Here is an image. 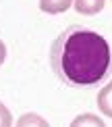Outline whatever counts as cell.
Listing matches in <instances>:
<instances>
[{"label":"cell","mask_w":112,"mask_h":127,"mask_svg":"<svg viewBox=\"0 0 112 127\" xmlns=\"http://www.w3.org/2000/svg\"><path fill=\"white\" fill-rule=\"evenodd\" d=\"M68 127H106V123L98 117V115L83 113V115H77V117L71 121Z\"/></svg>","instance_id":"5"},{"label":"cell","mask_w":112,"mask_h":127,"mask_svg":"<svg viewBox=\"0 0 112 127\" xmlns=\"http://www.w3.org/2000/svg\"><path fill=\"white\" fill-rule=\"evenodd\" d=\"M98 108H100V113L104 117L112 119V81H108L98 92Z\"/></svg>","instance_id":"2"},{"label":"cell","mask_w":112,"mask_h":127,"mask_svg":"<svg viewBox=\"0 0 112 127\" xmlns=\"http://www.w3.org/2000/svg\"><path fill=\"white\" fill-rule=\"evenodd\" d=\"M15 127H50V123L37 113H25L21 115Z\"/></svg>","instance_id":"6"},{"label":"cell","mask_w":112,"mask_h":127,"mask_svg":"<svg viewBox=\"0 0 112 127\" xmlns=\"http://www.w3.org/2000/svg\"><path fill=\"white\" fill-rule=\"evenodd\" d=\"M50 65L58 79L71 88L95 86L110 71V44L98 31L71 25L52 44Z\"/></svg>","instance_id":"1"},{"label":"cell","mask_w":112,"mask_h":127,"mask_svg":"<svg viewBox=\"0 0 112 127\" xmlns=\"http://www.w3.org/2000/svg\"><path fill=\"white\" fill-rule=\"evenodd\" d=\"M73 6L81 15H98L106 6V0H75Z\"/></svg>","instance_id":"4"},{"label":"cell","mask_w":112,"mask_h":127,"mask_svg":"<svg viewBox=\"0 0 112 127\" xmlns=\"http://www.w3.org/2000/svg\"><path fill=\"white\" fill-rule=\"evenodd\" d=\"M6 61V46H4V42L0 40V65Z\"/></svg>","instance_id":"8"},{"label":"cell","mask_w":112,"mask_h":127,"mask_svg":"<svg viewBox=\"0 0 112 127\" xmlns=\"http://www.w3.org/2000/svg\"><path fill=\"white\" fill-rule=\"evenodd\" d=\"M75 4V0H40V10L48 15H60Z\"/></svg>","instance_id":"3"},{"label":"cell","mask_w":112,"mask_h":127,"mask_svg":"<svg viewBox=\"0 0 112 127\" xmlns=\"http://www.w3.org/2000/svg\"><path fill=\"white\" fill-rule=\"evenodd\" d=\"M0 127H13V115L2 102H0Z\"/></svg>","instance_id":"7"}]
</instances>
